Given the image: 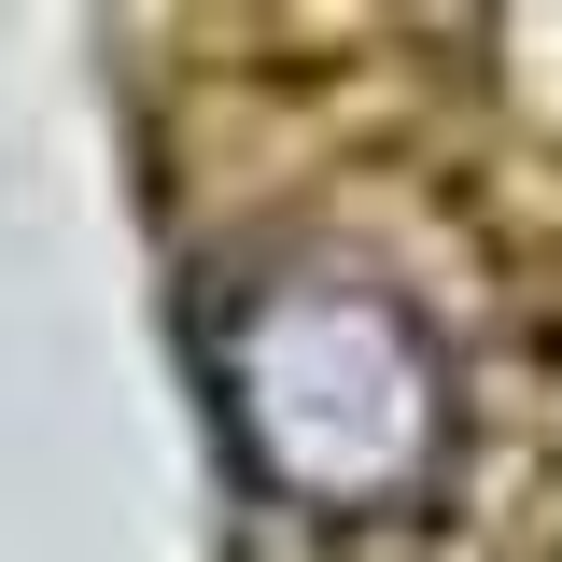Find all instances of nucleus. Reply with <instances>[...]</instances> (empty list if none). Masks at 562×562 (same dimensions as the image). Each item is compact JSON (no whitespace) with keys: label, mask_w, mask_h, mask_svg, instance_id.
Listing matches in <instances>:
<instances>
[{"label":"nucleus","mask_w":562,"mask_h":562,"mask_svg":"<svg viewBox=\"0 0 562 562\" xmlns=\"http://www.w3.org/2000/svg\"><path fill=\"white\" fill-rule=\"evenodd\" d=\"M211 394L239 464L310 520H394L450 464V366L408 295L351 268H268L211 310Z\"/></svg>","instance_id":"1"}]
</instances>
